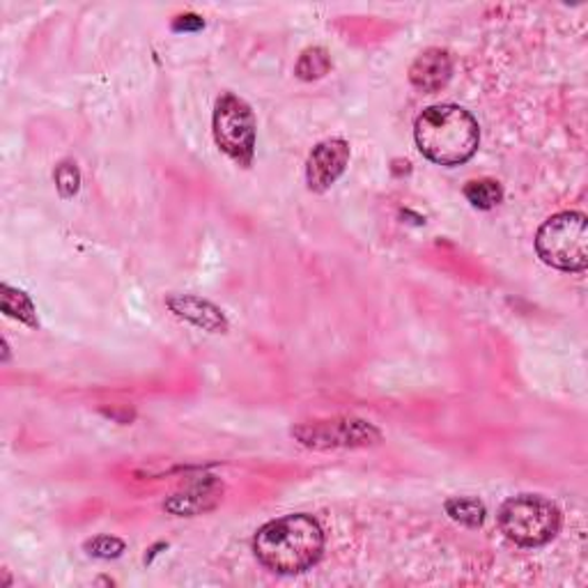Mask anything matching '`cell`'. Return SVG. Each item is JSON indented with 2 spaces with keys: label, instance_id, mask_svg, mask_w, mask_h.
<instances>
[{
  "label": "cell",
  "instance_id": "obj_1",
  "mask_svg": "<svg viewBox=\"0 0 588 588\" xmlns=\"http://www.w3.org/2000/svg\"><path fill=\"white\" fill-rule=\"evenodd\" d=\"M322 549V526L306 513L271 519L260 526L254 538L258 561L278 575H297L313 568L320 561Z\"/></svg>",
  "mask_w": 588,
  "mask_h": 588
},
{
  "label": "cell",
  "instance_id": "obj_2",
  "mask_svg": "<svg viewBox=\"0 0 588 588\" xmlns=\"http://www.w3.org/2000/svg\"><path fill=\"white\" fill-rule=\"evenodd\" d=\"M414 138L423 157L430 162L440 166H460L476 154L481 130L470 111L455 104H437L416 117Z\"/></svg>",
  "mask_w": 588,
  "mask_h": 588
},
{
  "label": "cell",
  "instance_id": "obj_3",
  "mask_svg": "<svg viewBox=\"0 0 588 588\" xmlns=\"http://www.w3.org/2000/svg\"><path fill=\"white\" fill-rule=\"evenodd\" d=\"M538 258L561 271H584L588 265V221L581 212H561L536 235Z\"/></svg>",
  "mask_w": 588,
  "mask_h": 588
},
{
  "label": "cell",
  "instance_id": "obj_4",
  "mask_svg": "<svg viewBox=\"0 0 588 588\" xmlns=\"http://www.w3.org/2000/svg\"><path fill=\"white\" fill-rule=\"evenodd\" d=\"M499 526L522 547H543L561 529V510L540 494H519L499 510Z\"/></svg>",
  "mask_w": 588,
  "mask_h": 588
},
{
  "label": "cell",
  "instance_id": "obj_5",
  "mask_svg": "<svg viewBox=\"0 0 588 588\" xmlns=\"http://www.w3.org/2000/svg\"><path fill=\"white\" fill-rule=\"evenodd\" d=\"M214 141L239 166H251L256 154V115L241 97L226 92L214 106Z\"/></svg>",
  "mask_w": 588,
  "mask_h": 588
},
{
  "label": "cell",
  "instance_id": "obj_6",
  "mask_svg": "<svg viewBox=\"0 0 588 588\" xmlns=\"http://www.w3.org/2000/svg\"><path fill=\"white\" fill-rule=\"evenodd\" d=\"M292 437L313 451L333 448H368L382 442L380 430L361 419H329L316 423H301L292 427Z\"/></svg>",
  "mask_w": 588,
  "mask_h": 588
},
{
  "label": "cell",
  "instance_id": "obj_7",
  "mask_svg": "<svg viewBox=\"0 0 588 588\" xmlns=\"http://www.w3.org/2000/svg\"><path fill=\"white\" fill-rule=\"evenodd\" d=\"M350 164V143L343 138H329L313 147L306 162L308 189L324 194L345 173Z\"/></svg>",
  "mask_w": 588,
  "mask_h": 588
},
{
  "label": "cell",
  "instance_id": "obj_8",
  "mask_svg": "<svg viewBox=\"0 0 588 588\" xmlns=\"http://www.w3.org/2000/svg\"><path fill=\"white\" fill-rule=\"evenodd\" d=\"M166 306L171 313L196 324L198 329H205L209 333H226L228 331V318L219 306H214L207 299H200L196 295H171L166 299Z\"/></svg>",
  "mask_w": 588,
  "mask_h": 588
},
{
  "label": "cell",
  "instance_id": "obj_9",
  "mask_svg": "<svg viewBox=\"0 0 588 588\" xmlns=\"http://www.w3.org/2000/svg\"><path fill=\"white\" fill-rule=\"evenodd\" d=\"M453 76V58L444 49H425L410 68V81L421 92H440Z\"/></svg>",
  "mask_w": 588,
  "mask_h": 588
},
{
  "label": "cell",
  "instance_id": "obj_10",
  "mask_svg": "<svg viewBox=\"0 0 588 588\" xmlns=\"http://www.w3.org/2000/svg\"><path fill=\"white\" fill-rule=\"evenodd\" d=\"M221 494H224V485L209 476L203 483H196L189 489L175 494V497H171L164 504V508L179 517H194V515L207 513L219 506Z\"/></svg>",
  "mask_w": 588,
  "mask_h": 588
},
{
  "label": "cell",
  "instance_id": "obj_11",
  "mask_svg": "<svg viewBox=\"0 0 588 588\" xmlns=\"http://www.w3.org/2000/svg\"><path fill=\"white\" fill-rule=\"evenodd\" d=\"M0 308H3V313L28 324V327H38V313H35V306L30 301V297L21 290L10 288L8 283L0 286Z\"/></svg>",
  "mask_w": 588,
  "mask_h": 588
},
{
  "label": "cell",
  "instance_id": "obj_12",
  "mask_svg": "<svg viewBox=\"0 0 588 588\" xmlns=\"http://www.w3.org/2000/svg\"><path fill=\"white\" fill-rule=\"evenodd\" d=\"M331 72V55L327 49L322 47H311L306 49L299 60H297V68L295 74L301 81H318L322 76H327Z\"/></svg>",
  "mask_w": 588,
  "mask_h": 588
},
{
  "label": "cell",
  "instance_id": "obj_13",
  "mask_svg": "<svg viewBox=\"0 0 588 588\" xmlns=\"http://www.w3.org/2000/svg\"><path fill=\"white\" fill-rule=\"evenodd\" d=\"M464 198L478 209H494L504 200V187L497 179H472L464 187Z\"/></svg>",
  "mask_w": 588,
  "mask_h": 588
},
{
  "label": "cell",
  "instance_id": "obj_14",
  "mask_svg": "<svg viewBox=\"0 0 588 588\" xmlns=\"http://www.w3.org/2000/svg\"><path fill=\"white\" fill-rule=\"evenodd\" d=\"M446 508V515L453 519V522H460L464 526H472V529H476V526H481L485 522V504L478 502L476 497H453L444 504Z\"/></svg>",
  "mask_w": 588,
  "mask_h": 588
},
{
  "label": "cell",
  "instance_id": "obj_15",
  "mask_svg": "<svg viewBox=\"0 0 588 588\" xmlns=\"http://www.w3.org/2000/svg\"><path fill=\"white\" fill-rule=\"evenodd\" d=\"M55 187L58 194L63 198H72L79 194L81 189V173L76 168V164L72 162H63L55 168Z\"/></svg>",
  "mask_w": 588,
  "mask_h": 588
},
{
  "label": "cell",
  "instance_id": "obj_16",
  "mask_svg": "<svg viewBox=\"0 0 588 588\" xmlns=\"http://www.w3.org/2000/svg\"><path fill=\"white\" fill-rule=\"evenodd\" d=\"M87 554L97 556V559H117V556L125 551V543L115 536H97L85 543Z\"/></svg>",
  "mask_w": 588,
  "mask_h": 588
},
{
  "label": "cell",
  "instance_id": "obj_17",
  "mask_svg": "<svg viewBox=\"0 0 588 588\" xmlns=\"http://www.w3.org/2000/svg\"><path fill=\"white\" fill-rule=\"evenodd\" d=\"M200 28H205V21L198 14H182L173 21V30H184V33H187V30H200Z\"/></svg>",
  "mask_w": 588,
  "mask_h": 588
}]
</instances>
